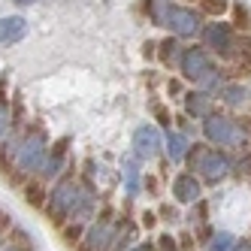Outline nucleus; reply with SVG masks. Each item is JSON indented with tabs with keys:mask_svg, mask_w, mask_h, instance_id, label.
<instances>
[{
	"mask_svg": "<svg viewBox=\"0 0 251 251\" xmlns=\"http://www.w3.org/2000/svg\"><path fill=\"white\" fill-rule=\"evenodd\" d=\"M236 176L251 178V151H245V154L239 157V164H236Z\"/></svg>",
	"mask_w": 251,
	"mask_h": 251,
	"instance_id": "25",
	"label": "nucleus"
},
{
	"mask_svg": "<svg viewBox=\"0 0 251 251\" xmlns=\"http://www.w3.org/2000/svg\"><path fill=\"white\" fill-rule=\"evenodd\" d=\"M239 124H242V130H245V133H248V130H251V115H248V118H245V121H242V118H239Z\"/></svg>",
	"mask_w": 251,
	"mask_h": 251,
	"instance_id": "36",
	"label": "nucleus"
},
{
	"mask_svg": "<svg viewBox=\"0 0 251 251\" xmlns=\"http://www.w3.org/2000/svg\"><path fill=\"white\" fill-rule=\"evenodd\" d=\"M203 43H206V49H212V51H218V55L227 61V55H230V46H233V37H236V30H233V25H227V22H212V25H203Z\"/></svg>",
	"mask_w": 251,
	"mask_h": 251,
	"instance_id": "5",
	"label": "nucleus"
},
{
	"mask_svg": "<svg viewBox=\"0 0 251 251\" xmlns=\"http://www.w3.org/2000/svg\"><path fill=\"white\" fill-rule=\"evenodd\" d=\"M248 251H251V242H248Z\"/></svg>",
	"mask_w": 251,
	"mask_h": 251,
	"instance_id": "39",
	"label": "nucleus"
},
{
	"mask_svg": "<svg viewBox=\"0 0 251 251\" xmlns=\"http://www.w3.org/2000/svg\"><path fill=\"white\" fill-rule=\"evenodd\" d=\"M15 3H22V6H27V3H37V0H15Z\"/></svg>",
	"mask_w": 251,
	"mask_h": 251,
	"instance_id": "38",
	"label": "nucleus"
},
{
	"mask_svg": "<svg viewBox=\"0 0 251 251\" xmlns=\"http://www.w3.org/2000/svg\"><path fill=\"white\" fill-rule=\"evenodd\" d=\"M6 230H12V218H9V212L0 209V233H6Z\"/></svg>",
	"mask_w": 251,
	"mask_h": 251,
	"instance_id": "30",
	"label": "nucleus"
},
{
	"mask_svg": "<svg viewBox=\"0 0 251 251\" xmlns=\"http://www.w3.org/2000/svg\"><path fill=\"white\" fill-rule=\"evenodd\" d=\"M182 46H178V37H167L164 43H157V58H160V64H167V67H173V64H178V58H182V51H178Z\"/></svg>",
	"mask_w": 251,
	"mask_h": 251,
	"instance_id": "15",
	"label": "nucleus"
},
{
	"mask_svg": "<svg viewBox=\"0 0 251 251\" xmlns=\"http://www.w3.org/2000/svg\"><path fill=\"white\" fill-rule=\"evenodd\" d=\"M154 49H157V43H146V46H142V55H146V58H154V55H157Z\"/></svg>",
	"mask_w": 251,
	"mask_h": 251,
	"instance_id": "33",
	"label": "nucleus"
},
{
	"mask_svg": "<svg viewBox=\"0 0 251 251\" xmlns=\"http://www.w3.org/2000/svg\"><path fill=\"white\" fill-rule=\"evenodd\" d=\"M185 115H191V118H206V115H212V94L203 91V88L188 91L185 94Z\"/></svg>",
	"mask_w": 251,
	"mask_h": 251,
	"instance_id": "10",
	"label": "nucleus"
},
{
	"mask_svg": "<svg viewBox=\"0 0 251 251\" xmlns=\"http://www.w3.org/2000/svg\"><path fill=\"white\" fill-rule=\"evenodd\" d=\"M182 245H178V251H191L194 245H197V239H194V233H182V239H178Z\"/></svg>",
	"mask_w": 251,
	"mask_h": 251,
	"instance_id": "29",
	"label": "nucleus"
},
{
	"mask_svg": "<svg viewBox=\"0 0 251 251\" xmlns=\"http://www.w3.org/2000/svg\"><path fill=\"white\" fill-rule=\"evenodd\" d=\"M154 221H157L154 212H146V215H142V224H146V227H154Z\"/></svg>",
	"mask_w": 251,
	"mask_h": 251,
	"instance_id": "34",
	"label": "nucleus"
},
{
	"mask_svg": "<svg viewBox=\"0 0 251 251\" xmlns=\"http://www.w3.org/2000/svg\"><path fill=\"white\" fill-rule=\"evenodd\" d=\"M160 215H164V221H178V212L173 206H160Z\"/></svg>",
	"mask_w": 251,
	"mask_h": 251,
	"instance_id": "31",
	"label": "nucleus"
},
{
	"mask_svg": "<svg viewBox=\"0 0 251 251\" xmlns=\"http://www.w3.org/2000/svg\"><path fill=\"white\" fill-rule=\"evenodd\" d=\"M130 251H157L154 245H136V248H130Z\"/></svg>",
	"mask_w": 251,
	"mask_h": 251,
	"instance_id": "37",
	"label": "nucleus"
},
{
	"mask_svg": "<svg viewBox=\"0 0 251 251\" xmlns=\"http://www.w3.org/2000/svg\"><path fill=\"white\" fill-rule=\"evenodd\" d=\"M9 124H12V115H9V109H6V100H3V94H0V139L6 136Z\"/></svg>",
	"mask_w": 251,
	"mask_h": 251,
	"instance_id": "23",
	"label": "nucleus"
},
{
	"mask_svg": "<svg viewBox=\"0 0 251 251\" xmlns=\"http://www.w3.org/2000/svg\"><path fill=\"white\" fill-rule=\"evenodd\" d=\"M221 85H224V73H221V70H215V67H209L206 73L197 79V88H203V91H218Z\"/></svg>",
	"mask_w": 251,
	"mask_h": 251,
	"instance_id": "18",
	"label": "nucleus"
},
{
	"mask_svg": "<svg viewBox=\"0 0 251 251\" xmlns=\"http://www.w3.org/2000/svg\"><path fill=\"white\" fill-rule=\"evenodd\" d=\"M124 178H127V188H130V194H133V191H136V167H133V164L124 167Z\"/></svg>",
	"mask_w": 251,
	"mask_h": 251,
	"instance_id": "28",
	"label": "nucleus"
},
{
	"mask_svg": "<svg viewBox=\"0 0 251 251\" xmlns=\"http://www.w3.org/2000/svg\"><path fill=\"white\" fill-rule=\"evenodd\" d=\"M203 133L209 142L215 146H224V149H245L248 146V133L242 130V124L236 118H227V115H206L203 118Z\"/></svg>",
	"mask_w": 251,
	"mask_h": 251,
	"instance_id": "2",
	"label": "nucleus"
},
{
	"mask_svg": "<svg viewBox=\"0 0 251 251\" xmlns=\"http://www.w3.org/2000/svg\"><path fill=\"white\" fill-rule=\"evenodd\" d=\"M248 97H251V91H248L242 82H224V85L218 88V100H221L224 106H245Z\"/></svg>",
	"mask_w": 251,
	"mask_h": 251,
	"instance_id": "13",
	"label": "nucleus"
},
{
	"mask_svg": "<svg viewBox=\"0 0 251 251\" xmlns=\"http://www.w3.org/2000/svg\"><path fill=\"white\" fill-rule=\"evenodd\" d=\"M230 9V0H200V12L203 15H212V19H218Z\"/></svg>",
	"mask_w": 251,
	"mask_h": 251,
	"instance_id": "20",
	"label": "nucleus"
},
{
	"mask_svg": "<svg viewBox=\"0 0 251 251\" xmlns=\"http://www.w3.org/2000/svg\"><path fill=\"white\" fill-rule=\"evenodd\" d=\"M3 251H33L30 245H9V248H3Z\"/></svg>",
	"mask_w": 251,
	"mask_h": 251,
	"instance_id": "35",
	"label": "nucleus"
},
{
	"mask_svg": "<svg viewBox=\"0 0 251 251\" xmlns=\"http://www.w3.org/2000/svg\"><path fill=\"white\" fill-rule=\"evenodd\" d=\"M194 206H197V209H191V215H188L191 224H203V221H206V203H203V197H200Z\"/></svg>",
	"mask_w": 251,
	"mask_h": 251,
	"instance_id": "24",
	"label": "nucleus"
},
{
	"mask_svg": "<svg viewBox=\"0 0 251 251\" xmlns=\"http://www.w3.org/2000/svg\"><path fill=\"white\" fill-rule=\"evenodd\" d=\"M27 33V22L22 19V15H0V43H19L22 37Z\"/></svg>",
	"mask_w": 251,
	"mask_h": 251,
	"instance_id": "12",
	"label": "nucleus"
},
{
	"mask_svg": "<svg viewBox=\"0 0 251 251\" xmlns=\"http://www.w3.org/2000/svg\"><path fill=\"white\" fill-rule=\"evenodd\" d=\"M167 151H170L173 164H182L185 154H188V136L185 133H170L167 136Z\"/></svg>",
	"mask_w": 251,
	"mask_h": 251,
	"instance_id": "16",
	"label": "nucleus"
},
{
	"mask_svg": "<svg viewBox=\"0 0 251 251\" xmlns=\"http://www.w3.org/2000/svg\"><path fill=\"white\" fill-rule=\"evenodd\" d=\"M151 109H154V115H157V121H160V124H164V127H170V121H173V118H170V112L164 109V106H160V103H151Z\"/></svg>",
	"mask_w": 251,
	"mask_h": 251,
	"instance_id": "27",
	"label": "nucleus"
},
{
	"mask_svg": "<svg viewBox=\"0 0 251 251\" xmlns=\"http://www.w3.org/2000/svg\"><path fill=\"white\" fill-rule=\"evenodd\" d=\"M167 91H170L173 97H178V94H182V82H178V79H170V82H167Z\"/></svg>",
	"mask_w": 251,
	"mask_h": 251,
	"instance_id": "32",
	"label": "nucleus"
},
{
	"mask_svg": "<svg viewBox=\"0 0 251 251\" xmlns=\"http://www.w3.org/2000/svg\"><path fill=\"white\" fill-rule=\"evenodd\" d=\"M178 67H182V76L185 79H191V82H197L206 70L212 67V58H209V51L203 49V46H188L185 51H182V58H178Z\"/></svg>",
	"mask_w": 251,
	"mask_h": 251,
	"instance_id": "6",
	"label": "nucleus"
},
{
	"mask_svg": "<svg viewBox=\"0 0 251 251\" xmlns=\"http://www.w3.org/2000/svg\"><path fill=\"white\" fill-rule=\"evenodd\" d=\"M157 248H160V251H178V245H176V239L170 236V233H164V236L157 239Z\"/></svg>",
	"mask_w": 251,
	"mask_h": 251,
	"instance_id": "26",
	"label": "nucleus"
},
{
	"mask_svg": "<svg viewBox=\"0 0 251 251\" xmlns=\"http://www.w3.org/2000/svg\"><path fill=\"white\" fill-rule=\"evenodd\" d=\"M109 245H112V221L100 218L94 227L85 230V236L79 242V251H106Z\"/></svg>",
	"mask_w": 251,
	"mask_h": 251,
	"instance_id": "9",
	"label": "nucleus"
},
{
	"mask_svg": "<svg viewBox=\"0 0 251 251\" xmlns=\"http://www.w3.org/2000/svg\"><path fill=\"white\" fill-rule=\"evenodd\" d=\"M167 6H170V0H146L149 19H151L154 25H160V27H164V12H167Z\"/></svg>",
	"mask_w": 251,
	"mask_h": 251,
	"instance_id": "19",
	"label": "nucleus"
},
{
	"mask_svg": "<svg viewBox=\"0 0 251 251\" xmlns=\"http://www.w3.org/2000/svg\"><path fill=\"white\" fill-rule=\"evenodd\" d=\"M67 142H70V139H61L58 146L43 157V164H40V170H37L43 182H46V178H58V173L64 170V151H67Z\"/></svg>",
	"mask_w": 251,
	"mask_h": 251,
	"instance_id": "11",
	"label": "nucleus"
},
{
	"mask_svg": "<svg viewBox=\"0 0 251 251\" xmlns=\"http://www.w3.org/2000/svg\"><path fill=\"white\" fill-rule=\"evenodd\" d=\"M22 194H25V200H27L33 209H43L46 200H49V191H46V185H43V178H30V182H25Z\"/></svg>",
	"mask_w": 251,
	"mask_h": 251,
	"instance_id": "14",
	"label": "nucleus"
},
{
	"mask_svg": "<svg viewBox=\"0 0 251 251\" xmlns=\"http://www.w3.org/2000/svg\"><path fill=\"white\" fill-rule=\"evenodd\" d=\"M164 27L173 30V37H200L203 30V12L188 9V6H178L170 3L164 12Z\"/></svg>",
	"mask_w": 251,
	"mask_h": 251,
	"instance_id": "4",
	"label": "nucleus"
},
{
	"mask_svg": "<svg viewBox=\"0 0 251 251\" xmlns=\"http://www.w3.org/2000/svg\"><path fill=\"white\" fill-rule=\"evenodd\" d=\"M209 251H236V239L230 233H215L209 239Z\"/></svg>",
	"mask_w": 251,
	"mask_h": 251,
	"instance_id": "21",
	"label": "nucleus"
},
{
	"mask_svg": "<svg viewBox=\"0 0 251 251\" xmlns=\"http://www.w3.org/2000/svg\"><path fill=\"white\" fill-rule=\"evenodd\" d=\"M188 167L203 178V182H209V185H218V182H224V178L230 176V170H233V164H230V157L224 154V151H215V149H209L206 142H194V146H188Z\"/></svg>",
	"mask_w": 251,
	"mask_h": 251,
	"instance_id": "1",
	"label": "nucleus"
},
{
	"mask_svg": "<svg viewBox=\"0 0 251 251\" xmlns=\"http://www.w3.org/2000/svg\"><path fill=\"white\" fill-rule=\"evenodd\" d=\"M49 154V136L40 127H30L25 133V139L15 149V170L19 173H37L43 157Z\"/></svg>",
	"mask_w": 251,
	"mask_h": 251,
	"instance_id": "3",
	"label": "nucleus"
},
{
	"mask_svg": "<svg viewBox=\"0 0 251 251\" xmlns=\"http://www.w3.org/2000/svg\"><path fill=\"white\" fill-rule=\"evenodd\" d=\"M160 133H157V127L154 124H142V127H136V133H133V151H136V157H142V160H151V157H157L160 154Z\"/></svg>",
	"mask_w": 251,
	"mask_h": 251,
	"instance_id": "8",
	"label": "nucleus"
},
{
	"mask_svg": "<svg viewBox=\"0 0 251 251\" xmlns=\"http://www.w3.org/2000/svg\"><path fill=\"white\" fill-rule=\"evenodd\" d=\"M173 197H176V203H182V206H194V203L203 197L200 176H194V173H178V176L173 178Z\"/></svg>",
	"mask_w": 251,
	"mask_h": 251,
	"instance_id": "7",
	"label": "nucleus"
},
{
	"mask_svg": "<svg viewBox=\"0 0 251 251\" xmlns=\"http://www.w3.org/2000/svg\"><path fill=\"white\" fill-rule=\"evenodd\" d=\"M230 9H233V30H251V12H248V6L242 3V0H236V3H230Z\"/></svg>",
	"mask_w": 251,
	"mask_h": 251,
	"instance_id": "17",
	"label": "nucleus"
},
{
	"mask_svg": "<svg viewBox=\"0 0 251 251\" xmlns=\"http://www.w3.org/2000/svg\"><path fill=\"white\" fill-rule=\"evenodd\" d=\"M82 236H85V221H70V224H64V239L70 245H79Z\"/></svg>",
	"mask_w": 251,
	"mask_h": 251,
	"instance_id": "22",
	"label": "nucleus"
}]
</instances>
